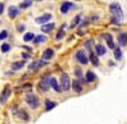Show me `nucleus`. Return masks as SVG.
<instances>
[{
  "label": "nucleus",
  "instance_id": "1",
  "mask_svg": "<svg viewBox=\"0 0 127 124\" xmlns=\"http://www.w3.org/2000/svg\"><path fill=\"white\" fill-rule=\"evenodd\" d=\"M109 12L112 13V17L117 18L120 22L123 20V10H122V8L118 3H112L109 5Z\"/></svg>",
  "mask_w": 127,
  "mask_h": 124
},
{
  "label": "nucleus",
  "instance_id": "2",
  "mask_svg": "<svg viewBox=\"0 0 127 124\" xmlns=\"http://www.w3.org/2000/svg\"><path fill=\"white\" fill-rule=\"evenodd\" d=\"M26 102L28 104V106L31 109H38L39 108V100H38V97L33 94V92H31V91L26 95Z\"/></svg>",
  "mask_w": 127,
  "mask_h": 124
},
{
  "label": "nucleus",
  "instance_id": "3",
  "mask_svg": "<svg viewBox=\"0 0 127 124\" xmlns=\"http://www.w3.org/2000/svg\"><path fill=\"white\" fill-rule=\"evenodd\" d=\"M60 87L62 91H69L70 87H71V79L69 77L67 73H62L61 74V78H60Z\"/></svg>",
  "mask_w": 127,
  "mask_h": 124
},
{
  "label": "nucleus",
  "instance_id": "4",
  "mask_svg": "<svg viewBox=\"0 0 127 124\" xmlns=\"http://www.w3.org/2000/svg\"><path fill=\"white\" fill-rule=\"evenodd\" d=\"M50 88H51V77L50 76H46V77H43V78L39 81L38 90L41 92H47Z\"/></svg>",
  "mask_w": 127,
  "mask_h": 124
},
{
  "label": "nucleus",
  "instance_id": "5",
  "mask_svg": "<svg viewBox=\"0 0 127 124\" xmlns=\"http://www.w3.org/2000/svg\"><path fill=\"white\" fill-rule=\"evenodd\" d=\"M75 58H76V60L79 61L80 64H88L89 63V58L87 56V54H85V51L84 50H78L76 51V54H75Z\"/></svg>",
  "mask_w": 127,
  "mask_h": 124
},
{
  "label": "nucleus",
  "instance_id": "6",
  "mask_svg": "<svg viewBox=\"0 0 127 124\" xmlns=\"http://www.w3.org/2000/svg\"><path fill=\"white\" fill-rule=\"evenodd\" d=\"M47 64H48V63H47V61H45V59L34 60V61H32V63L28 65V69H29V70H37V69H39L41 67L47 65Z\"/></svg>",
  "mask_w": 127,
  "mask_h": 124
},
{
  "label": "nucleus",
  "instance_id": "7",
  "mask_svg": "<svg viewBox=\"0 0 127 124\" xmlns=\"http://www.w3.org/2000/svg\"><path fill=\"white\" fill-rule=\"evenodd\" d=\"M75 8V4L74 3H70V1H64L62 4H61V6H60V12L62 13V14H67L71 9H74Z\"/></svg>",
  "mask_w": 127,
  "mask_h": 124
},
{
  "label": "nucleus",
  "instance_id": "8",
  "mask_svg": "<svg viewBox=\"0 0 127 124\" xmlns=\"http://www.w3.org/2000/svg\"><path fill=\"white\" fill-rule=\"evenodd\" d=\"M10 94H12V88H10L9 86H5L3 92L0 94V102H6L9 96H10Z\"/></svg>",
  "mask_w": 127,
  "mask_h": 124
},
{
  "label": "nucleus",
  "instance_id": "9",
  "mask_svg": "<svg viewBox=\"0 0 127 124\" xmlns=\"http://www.w3.org/2000/svg\"><path fill=\"white\" fill-rule=\"evenodd\" d=\"M19 13H20V9H19L18 6L10 5V6L8 8V15H9V18L14 19V18H17V17L19 15Z\"/></svg>",
  "mask_w": 127,
  "mask_h": 124
},
{
  "label": "nucleus",
  "instance_id": "10",
  "mask_svg": "<svg viewBox=\"0 0 127 124\" xmlns=\"http://www.w3.org/2000/svg\"><path fill=\"white\" fill-rule=\"evenodd\" d=\"M51 19H52V15H51L50 13H46V14H43V15H41V17L36 18V23L42 26V24H45V23L50 22Z\"/></svg>",
  "mask_w": 127,
  "mask_h": 124
},
{
  "label": "nucleus",
  "instance_id": "11",
  "mask_svg": "<svg viewBox=\"0 0 127 124\" xmlns=\"http://www.w3.org/2000/svg\"><path fill=\"white\" fill-rule=\"evenodd\" d=\"M83 82H80L79 79H74L72 82H71V86H72V88H74V91L76 92V94H80V92H83Z\"/></svg>",
  "mask_w": 127,
  "mask_h": 124
},
{
  "label": "nucleus",
  "instance_id": "12",
  "mask_svg": "<svg viewBox=\"0 0 127 124\" xmlns=\"http://www.w3.org/2000/svg\"><path fill=\"white\" fill-rule=\"evenodd\" d=\"M54 55H55V51H54V49H46V50H43V53H42V59H45V60H50V59H52L54 58Z\"/></svg>",
  "mask_w": 127,
  "mask_h": 124
},
{
  "label": "nucleus",
  "instance_id": "13",
  "mask_svg": "<svg viewBox=\"0 0 127 124\" xmlns=\"http://www.w3.org/2000/svg\"><path fill=\"white\" fill-rule=\"evenodd\" d=\"M54 28H55V23H50V22H47V23H45V24L41 26L42 33H50Z\"/></svg>",
  "mask_w": 127,
  "mask_h": 124
},
{
  "label": "nucleus",
  "instance_id": "14",
  "mask_svg": "<svg viewBox=\"0 0 127 124\" xmlns=\"http://www.w3.org/2000/svg\"><path fill=\"white\" fill-rule=\"evenodd\" d=\"M95 54H97L98 56L105 55V54H107V47H105L104 45H102V44L95 45Z\"/></svg>",
  "mask_w": 127,
  "mask_h": 124
},
{
  "label": "nucleus",
  "instance_id": "15",
  "mask_svg": "<svg viewBox=\"0 0 127 124\" xmlns=\"http://www.w3.org/2000/svg\"><path fill=\"white\" fill-rule=\"evenodd\" d=\"M103 38L107 41V46H108L109 49L113 50L116 45H114V42H113V37H112V35H111V33H104V35H103Z\"/></svg>",
  "mask_w": 127,
  "mask_h": 124
},
{
  "label": "nucleus",
  "instance_id": "16",
  "mask_svg": "<svg viewBox=\"0 0 127 124\" xmlns=\"http://www.w3.org/2000/svg\"><path fill=\"white\" fill-rule=\"evenodd\" d=\"M95 74H94V72L92 70H88L87 72V74H85V78H84V83H92V82L95 81Z\"/></svg>",
  "mask_w": 127,
  "mask_h": 124
},
{
  "label": "nucleus",
  "instance_id": "17",
  "mask_svg": "<svg viewBox=\"0 0 127 124\" xmlns=\"http://www.w3.org/2000/svg\"><path fill=\"white\" fill-rule=\"evenodd\" d=\"M117 40H118V45L120 46H126L127 45V33L126 32H120Z\"/></svg>",
  "mask_w": 127,
  "mask_h": 124
},
{
  "label": "nucleus",
  "instance_id": "18",
  "mask_svg": "<svg viewBox=\"0 0 127 124\" xmlns=\"http://www.w3.org/2000/svg\"><path fill=\"white\" fill-rule=\"evenodd\" d=\"M80 23H81V14H78V15H75V18H74V19L71 20V24L69 26V28H70V29H72V28L78 27Z\"/></svg>",
  "mask_w": 127,
  "mask_h": 124
},
{
  "label": "nucleus",
  "instance_id": "19",
  "mask_svg": "<svg viewBox=\"0 0 127 124\" xmlns=\"http://www.w3.org/2000/svg\"><path fill=\"white\" fill-rule=\"evenodd\" d=\"M46 41H47V36H45V35H38V36H36V37L33 38V41H32V42L36 44V45H39V44L46 42Z\"/></svg>",
  "mask_w": 127,
  "mask_h": 124
},
{
  "label": "nucleus",
  "instance_id": "20",
  "mask_svg": "<svg viewBox=\"0 0 127 124\" xmlns=\"http://www.w3.org/2000/svg\"><path fill=\"white\" fill-rule=\"evenodd\" d=\"M26 65V60H19V61H14V63L12 64V69L13 70H19V69H22L23 67Z\"/></svg>",
  "mask_w": 127,
  "mask_h": 124
},
{
  "label": "nucleus",
  "instance_id": "21",
  "mask_svg": "<svg viewBox=\"0 0 127 124\" xmlns=\"http://www.w3.org/2000/svg\"><path fill=\"white\" fill-rule=\"evenodd\" d=\"M113 55H114V59H116V60H121V59H122V51H121V47H120V46H114V49H113Z\"/></svg>",
  "mask_w": 127,
  "mask_h": 124
},
{
  "label": "nucleus",
  "instance_id": "22",
  "mask_svg": "<svg viewBox=\"0 0 127 124\" xmlns=\"http://www.w3.org/2000/svg\"><path fill=\"white\" fill-rule=\"evenodd\" d=\"M89 60L90 63L94 65V67H98L99 65V59H98V55L94 54V53H90V56H89Z\"/></svg>",
  "mask_w": 127,
  "mask_h": 124
},
{
  "label": "nucleus",
  "instance_id": "23",
  "mask_svg": "<svg viewBox=\"0 0 127 124\" xmlns=\"http://www.w3.org/2000/svg\"><path fill=\"white\" fill-rule=\"evenodd\" d=\"M56 105H57V102H55V101H51V100H45L46 111H50V110H52V109H54Z\"/></svg>",
  "mask_w": 127,
  "mask_h": 124
},
{
  "label": "nucleus",
  "instance_id": "24",
  "mask_svg": "<svg viewBox=\"0 0 127 124\" xmlns=\"http://www.w3.org/2000/svg\"><path fill=\"white\" fill-rule=\"evenodd\" d=\"M51 88H54L56 92H60L61 91V87L59 85V82L54 78V77H51Z\"/></svg>",
  "mask_w": 127,
  "mask_h": 124
},
{
  "label": "nucleus",
  "instance_id": "25",
  "mask_svg": "<svg viewBox=\"0 0 127 124\" xmlns=\"http://www.w3.org/2000/svg\"><path fill=\"white\" fill-rule=\"evenodd\" d=\"M34 37H36V35L33 32H27L23 36V41H24V42H31V41H33Z\"/></svg>",
  "mask_w": 127,
  "mask_h": 124
},
{
  "label": "nucleus",
  "instance_id": "26",
  "mask_svg": "<svg viewBox=\"0 0 127 124\" xmlns=\"http://www.w3.org/2000/svg\"><path fill=\"white\" fill-rule=\"evenodd\" d=\"M65 24H62L61 27H60V29H59V32H57V35H56V40L59 41V40H62L64 38V36H65Z\"/></svg>",
  "mask_w": 127,
  "mask_h": 124
},
{
  "label": "nucleus",
  "instance_id": "27",
  "mask_svg": "<svg viewBox=\"0 0 127 124\" xmlns=\"http://www.w3.org/2000/svg\"><path fill=\"white\" fill-rule=\"evenodd\" d=\"M32 4H33V0H24L23 3H20V5H19V9H27V8H29Z\"/></svg>",
  "mask_w": 127,
  "mask_h": 124
},
{
  "label": "nucleus",
  "instance_id": "28",
  "mask_svg": "<svg viewBox=\"0 0 127 124\" xmlns=\"http://www.w3.org/2000/svg\"><path fill=\"white\" fill-rule=\"evenodd\" d=\"M17 114H18V117H19L20 119H23V120H26V122L29 119V117H28V114H27L26 110H18Z\"/></svg>",
  "mask_w": 127,
  "mask_h": 124
},
{
  "label": "nucleus",
  "instance_id": "29",
  "mask_svg": "<svg viewBox=\"0 0 127 124\" xmlns=\"http://www.w3.org/2000/svg\"><path fill=\"white\" fill-rule=\"evenodd\" d=\"M0 50H1V53H9V51H10V45L5 42V44H3V45H1Z\"/></svg>",
  "mask_w": 127,
  "mask_h": 124
},
{
  "label": "nucleus",
  "instance_id": "30",
  "mask_svg": "<svg viewBox=\"0 0 127 124\" xmlns=\"http://www.w3.org/2000/svg\"><path fill=\"white\" fill-rule=\"evenodd\" d=\"M6 37H8V31L6 29L1 31V32H0V40H5Z\"/></svg>",
  "mask_w": 127,
  "mask_h": 124
},
{
  "label": "nucleus",
  "instance_id": "31",
  "mask_svg": "<svg viewBox=\"0 0 127 124\" xmlns=\"http://www.w3.org/2000/svg\"><path fill=\"white\" fill-rule=\"evenodd\" d=\"M17 29H18V32H23V31L26 29V26H24L23 23H19V24L17 26Z\"/></svg>",
  "mask_w": 127,
  "mask_h": 124
},
{
  "label": "nucleus",
  "instance_id": "32",
  "mask_svg": "<svg viewBox=\"0 0 127 124\" xmlns=\"http://www.w3.org/2000/svg\"><path fill=\"white\" fill-rule=\"evenodd\" d=\"M75 74H76V77H78L79 79H81V78H83V73H81V70H80L79 68H76V69H75Z\"/></svg>",
  "mask_w": 127,
  "mask_h": 124
},
{
  "label": "nucleus",
  "instance_id": "33",
  "mask_svg": "<svg viewBox=\"0 0 127 124\" xmlns=\"http://www.w3.org/2000/svg\"><path fill=\"white\" fill-rule=\"evenodd\" d=\"M111 23H112V24H120L121 22H120V20H118L117 18H114V17H112V19H111Z\"/></svg>",
  "mask_w": 127,
  "mask_h": 124
},
{
  "label": "nucleus",
  "instance_id": "34",
  "mask_svg": "<svg viewBox=\"0 0 127 124\" xmlns=\"http://www.w3.org/2000/svg\"><path fill=\"white\" fill-rule=\"evenodd\" d=\"M92 41H93V40H88L87 42H85V49L90 50V46H92Z\"/></svg>",
  "mask_w": 127,
  "mask_h": 124
},
{
  "label": "nucleus",
  "instance_id": "35",
  "mask_svg": "<svg viewBox=\"0 0 127 124\" xmlns=\"http://www.w3.org/2000/svg\"><path fill=\"white\" fill-rule=\"evenodd\" d=\"M4 3H0V14H3V12H4Z\"/></svg>",
  "mask_w": 127,
  "mask_h": 124
},
{
  "label": "nucleus",
  "instance_id": "36",
  "mask_svg": "<svg viewBox=\"0 0 127 124\" xmlns=\"http://www.w3.org/2000/svg\"><path fill=\"white\" fill-rule=\"evenodd\" d=\"M22 58H23V59H28V58H31V55L27 54V53H23V54H22Z\"/></svg>",
  "mask_w": 127,
  "mask_h": 124
},
{
  "label": "nucleus",
  "instance_id": "37",
  "mask_svg": "<svg viewBox=\"0 0 127 124\" xmlns=\"http://www.w3.org/2000/svg\"><path fill=\"white\" fill-rule=\"evenodd\" d=\"M36 1H43V0H36Z\"/></svg>",
  "mask_w": 127,
  "mask_h": 124
},
{
  "label": "nucleus",
  "instance_id": "38",
  "mask_svg": "<svg viewBox=\"0 0 127 124\" xmlns=\"http://www.w3.org/2000/svg\"><path fill=\"white\" fill-rule=\"evenodd\" d=\"M78 1H80V0H78Z\"/></svg>",
  "mask_w": 127,
  "mask_h": 124
}]
</instances>
